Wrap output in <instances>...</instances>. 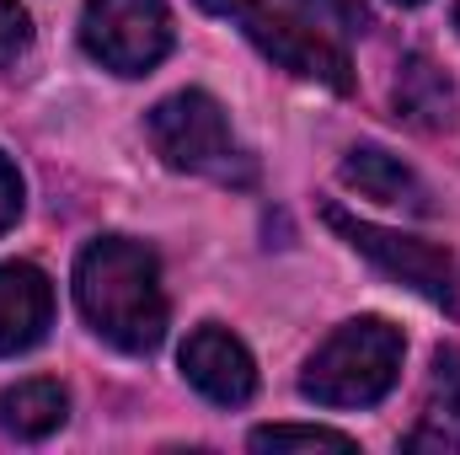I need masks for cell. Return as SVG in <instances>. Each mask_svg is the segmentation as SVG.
<instances>
[{"label": "cell", "instance_id": "1", "mask_svg": "<svg viewBox=\"0 0 460 455\" xmlns=\"http://www.w3.org/2000/svg\"><path fill=\"white\" fill-rule=\"evenodd\" d=\"M75 306L97 338L123 353H150L166 338V290L161 263L145 241L97 236L75 257Z\"/></svg>", "mask_w": 460, "mask_h": 455}, {"label": "cell", "instance_id": "2", "mask_svg": "<svg viewBox=\"0 0 460 455\" xmlns=\"http://www.w3.org/2000/svg\"><path fill=\"white\" fill-rule=\"evenodd\" d=\"M407 338L385 317H353L322 343L300 375V391L316 407H375L402 375Z\"/></svg>", "mask_w": 460, "mask_h": 455}, {"label": "cell", "instance_id": "3", "mask_svg": "<svg viewBox=\"0 0 460 455\" xmlns=\"http://www.w3.org/2000/svg\"><path fill=\"white\" fill-rule=\"evenodd\" d=\"M209 16H226L230 27L257 49V54H268L279 70H289V76H300V81H322V86H332V92H353V65H348V54L322 32V27H311L305 16H284V11H273V5H262V0H199Z\"/></svg>", "mask_w": 460, "mask_h": 455}, {"label": "cell", "instance_id": "4", "mask_svg": "<svg viewBox=\"0 0 460 455\" xmlns=\"http://www.w3.org/2000/svg\"><path fill=\"white\" fill-rule=\"evenodd\" d=\"M150 145L166 166L177 172H193V177H246L241 166V150L230 139L226 108L209 97V92H177L166 103L150 108Z\"/></svg>", "mask_w": 460, "mask_h": 455}, {"label": "cell", "instance_id": "5", "mask_svg": "<svg viewBox=\"0 0 460 455\" xmlns=\"http://www.w3.org/2000/svg\"><path fill=\"white\" fill-rule=\"evenodd\" d=\"M81 43L102 70L145 76L172 54V11L166 0H86Z\"/></svg>", "mask_w": 460, "mask_h": 455}, {"label": "cell", "instance_id": "6", "mask_svg": "<svg viewBox=\"0 0 460 455\" xmlns=\"http://www.w3.org/2000/svg\"><path fill=\"white\" fill-rule=\"evenodd\" d=\"M327 226L338 230L353 252H364L380 273H391L396 284H407V290H418L423 300L456 311V257H450L445 246L418 241V236H402V230H385V226H375V220H353L338 204L327 210Z\"/></svg>", "mask_w": 460, "mask_h": 455}, {"label": "cell", "instance_id": "7", "mask_svg": "<svg viewBox=\"0 0 460 455\" xmlns=\"http://www.w3.org/2000/svg\"><path fill=\"white\" fill-rule=\"evenodd\" d=\"M182 375H188L193 391H204L220 407H241L257 391V364H252L246 343L235 333H226L220 322H204V327L188 333V343H182Z\"/></svg>", "mask_w": 460, "mask_h": 455}, {"label": "cell", "instance_id": "8", "mask_svg": "<svg viewBox=\"0 0 460 455\" xmlns=\"http://www.w3.org/2000/svg\"><path fill=\"white\" fill-rule=\"evenodd\" d=\"M54 322V284L38 263H0V359L43 343Z\"/></svg>", "mask_w": 460, "mask_h": 455}, {"label": "cell", "instance_id": "9", "mask_svg": "<svg viewBox=\"0 0 460 455\" xmlns=\"http://www.w3.org/2000/svg\"><path fill=\"white\" fill-rule=\"evenodd\" d=\"M343 183L353 193L375 199V204H391V210H412V215H429V188L418 183L412 166H402L391 150L380 145H353L343 156Z\"/></svg>", "mask_w": 460, "mask_h": 455}, {"label": "cell", "instance_id": "10", "mask_svg": "<svg viewBox=\"0 0 460 455\" xmlns=\"http://www.w3.org/2000/svg\"><path fill=\"white\" fill-rule=\"evenodd\" d=\"M396 113L418 129H450L456 123V86L450 76L429 59V54H412L396 76Z\"/></svg>", "mask_w": 460, "mask_h": 455}, {"label": "cell", "instance_id": "11", "mask_svg": "<svg viewBox=\"0 0 460 455\" xmlns=\"http://www.w3.org/2000/svg\"><path fill=\"white\" fill-rule=\"evenodd\" d=\"M70 418V397L59 380H16L0 397V424L16 440H49L54 429H65Z\"/></svg>", "mask_w": 460, "mask_h": 455}, {"label": "cell", "instance_id": "12", "mask_svg": "<svg viewBox=\"0 0 460 455\" xmlns=\"http://www.w3.org/2000/svg\"><path fill=\"white\" fill-rule=\"evenodd\" d=\"M407 451H439V455H460V397L434 386V402L423 413V424L412 429Z\"/></svg>", "mask_w": 460, "mask_h": 455}, {"label": "cell", "instance_id": "13", "mask_svg": "<svg viewBox=\"0 0 460 455\" xmlns=\"http://www.w3.org/2000/svg\"><path fill=\"white\" fill-rule=\"evenodd\" d=\"M252 451H353V440L338 429H300V424H273L252 434Z\"/></svg>", "mask_w": 460, "mask_h": 455}, {"label": "cell", "instance_id": "14", "mask_svg": "<svg viewBox=\"0 0 460 455\" xmlns=\"http://www.w3.org/2000/svg\"><path fill=\"white\" fill-rule=\"evenodd\" d=\"M295 5L311 27H332V32H364L369 27V11L358 0H295Z\"/></svg>", "mask_w": 460, "mask_h": 455}, {"label": "cell", "instance_id": "15", "mask_svg": "<svg viewBox=\"0 0 460 455\" xmlns=\"http://www.w3.org/2000/svg\"><path fill=\"white\" fill-rule=\"evenodd\" d=\"M32 49V16L16 0H0V70H11Z\"/></svg>", "mask_w": 460, "mask_h": 455}, {"label": "cell", "instance_id": "16", "mask_svg": "<svg viewBox=\"0 0 460 455\" xmlns=\"http://www.w3.org/2000/svg\"><path fill=\"white\" fill-rule=\"evenodd\" d=\"M16 220H22V172L0 150V230H11Z\"/></svg>", "mask_w": 460, "mask_h": 455}, {"label": "cell", "instance_id": "17", "mask_svg": "<svg viewBox=\"0 0 460 455\" xmlns=\"http://www.w3.org/2000/svg\"><path fill=\"white\" fill-rule=\"evenodd\" d=\"M434 386L460 397V348H439L434 353Z\"/></svg>", "mask_w": 460, "mask_h": 455}, {"label": "cell", "instance_id": "18", "mask_svg": "<svg viewBox=\"0 0 460 455\" xmlns=\"http://www.w3.org/2000/svg\"><path fill=\"white\" fill-rule=\"evenodd\" d=\"M456 27H460V0H456Z\"/></svg>", "mask_w": 460, "mask_h": 455}, {"label": "cell", "instance_id": "19", "mask_svg": "<svg viewBox=\"0 0 460 455\" xmlns=\"http://www.w3.org/2000/svg\"><path fill=\"white\" fill-rule=\"evenodd\" d=\"M396 5H418V0H396Z\"/></svg>", "mask_w": 460, "mask_h": 455}]
</instances>
